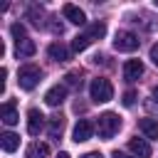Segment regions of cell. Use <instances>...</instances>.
I'll use <instances>...</instances> for the list:
<instances>
[{"instance_id":"cell-23","label":"cell","mask_w":158,"mask_h":158,"mask_svg":"<svg viewBox=\"0 0 158 158\" xmlns=\"http://www.w3.org/2000/svg\"><path fill=\"white\" fill-rule=\"evenodd\" d=\"M151 59H153V64L158 67V42H156V44L151 47Z\"/></svg>"},{"instance_id":"cell-24","label":"cell","mask_w":158,"mask_h":158,"mask_svg":"<svg viewBox=\"0 0 158 158\" xmlns=\"http://www.w3.org/2000/svg\"><path fill=\"white\" fill-rule=\"evenodd\" d=\"M67 81H69V84H79V74H77V72H69V74H67Z\"/></svg>"},{"instance_id":"cell-26","label":"cell","mask_w":158,"mask_h":158,"mask_svg":"<svg viewBox=\"0 0 158 158\" xmlns=\"http://www.w3.org/2000/svg\"><path fill=\"white\" fill-rule=\"evenodd\" d=\"M114 158H133V156H128V153H121V151H114Z\"/></svg>"},{"instance_id":"cell-20","label":"cell","mask_w":158,"mask_h":158,"mask_svg":"<svg viewBox=\"0 0 158 158\" xmlns=\"http://www.w3.org/2000/svg\"><path fill=\"white\" fill-rule=\"evenodd\" d=\"M10 32H12L15 42H20V40H25V37H27V32H25V27H22L20 22H12V25H10Z\"/></svg>"},{"instance_id":"cell-11","label":"cell","mask_w":158,"mask_h":158,"mask_svg":"<svg viewBox=\"0 0 158 158\" xmlns=\"http://www.w3.org/2000/svg\"><path fill=\"white\" fill-rule=\"evenodd\" d=\"M47 54H49L54 62H67V59H69V49H67L62 42H52V44L47 47Z\"/></svg>"},{"instance_id":"cell-19","label":"cell","mask_w":158,"mask_h":158,"mask_svg":"<svg viewBox=\"0 0 158 158\" xmlns=\"http://www.w3.org/2000/svg\"><path fill=\"white\" fill-rule=\"evenodd\" d=\"M84 35H89L91 40H94V37H104V35H106V25H104V22H94V25H89V30H86Z\"/></svg>"},{"instance_id":"cell-13","label":"cell","mask_w":158,"mask_h":158,"mask_svg":"<svg viewBox=\"0 0 158 158\" xmlns=\"http://www.w3.org/2000/svg\"><path fill=\"white\" fill-rule=\"evenodd\" d=\"M0 146H2L5 153H12V151H17V146H20V136L12 133V131H5V133L0 136Z\"/></svg>"},{"instance_id":"cell-25","label":"cell","mask_w":158,"mask_h":158,"mask_svg":"<svg viewBox=\"0 0 158 158\" xmlns=\"http://www.w3.org/2000/svg\"><path fill=\"white\" fill-rule=\"evenodd\" d=\"M81 158H104V156H101L99 151H89V153H84Z\"/></svg>"},{"instance_id":"cell-17","label":"cell","mask_w":158,"mask_h":158,"mask_svg":"<svg viewBox=\"0 0 158 158\" xmlns=\"http://www.w3.org/2000/svg\"><path fill=\"white\" fill-rule=\"evenodd\" d=\"M89 44H91V37H89V35H77V37L72 40V49H74V52H84Z\"/></svg>"},{"instance_id":"cell-3","label":"cell","mask_w":158,"mask_h":158,"mask_svg":"<svg viewBox=\"0 0 158 158\" xmlns=\"http://www.w3.org/2000/svg\"><path fill=\"white\" fill-rule=\"evenodd\" d=\"M40 77H42L40 67H35V64H25V67H20V72H17V84H20V89L32 91V89L40 84Z\"/></svg>"},{"instance_id":"cell-2","label":"cell","mask_w":158,"mask_h":158,"mask_svg":"<svg viewBox=\"0 0 158 158\" xmlns=\"http://www.w3.org/2000/svg\"><path fill=\"white\" fill-rule=\"evenodd\" d=\"M89 96L96 101V104H106V101H111L114 99V86H111V81L109 79H91V84H89Z\"/></svg>"},{"instance_id":"cell-21","label":"cell","mask_w":158,"mask_h":158,"mask_svg":"<svg viewBox=\"0 0 158 158\" xmlns=\"http://www.w3.org/2000/svg\"><path fill=\"white\" fill-rule=\"evenodd\" d=\"M27 17H30V20H32V22H35L37 27L42 25V12H40L37 7H27Z\"/></svg>"},{"instance_id":"cell-9","label":"cell","mask_w":158,"mask_h":158,"mask_svg":"<svg viewBox=\"0 0 158 158\" xmlns=\"http://www.w3.org/2000/svg\"><path fill=\"white\" fill-rule=\"evenodd\" d=\"M141 74H143L141 59H128V62L123 64V79H126V81H136Z\"/></svg>"},{"instance_id":"cell-10","label":"cell","mask_w":158,"mask_h":158,"mask_svg":"<svg viewBox=\"0 0 158 158\" xmlns=\"http://www.w3.org/2000/svg\"><path fill=\"white\" fill-rule=\"evenodd\" d=\"M128 148H131V153H133L136 158H151V146H148V141H143V138H131V141H128Z\"/></svg>"},{"instance_id":"cell-18","label":"cell","mask_w":158,"mask_h":158,"mask_svg":"<svg viewBox=\"0 0 158 158\" xmlns=\"http://www.w3.org/2000/svg\"><path fill=\"white\" fill-rule=\"evenodd\" d=\"M62 128H64V118H62V116H54V118L49 121V136H52V138H59Z\"/></svg>"},{"instance_id":"cell-7","label":"cell","mask_w":158,"mask_h":158,"mask_svg":"<svg viewBox=\"0 0 158 158\" xmlns=\"http://www.w3.org/2000/svg\"><path fill=\"white\" fill-rule=\"evenodd\" d=\"M42 126H44L42 111H40V109H30V111H27V131H30L32 136H37V133L42 131Z\"/></svg>"},{"instance_id":"cell-28","label":"cell","mask_w":158,"mask_h":158,"mask_svg":"<svg viewBox=\"0 0 158 158\" xmlns=\"http://www.w3.org/2000/svg\"><path fill=\"white\" fill-rule=\"evenodd\" d=\"M153 99L158 101V86H153Z\"/></svg>"},{"instance_id":"cell-29","label":"cell","mask_w":158,"mask_h":158,"mask_svg":"<svg viewBox=\"0 0 158 158\" xmlns=\"http://www.w3.org/2000/svg\"><path fill=\"white\" fill-rule=\"evenodd\" d=\"M156 7H158V0H156Z\"/></svg>"},{"instance_id":"cell-1","label":"cell","mask_w":158,"mask_h":158,"mask_svg":"<svg viewBox=\"0 0 158 158\" xmlns=\"http://www.w3.org/2000/svg\"><path fill=\"white\" fill-rule=\"evenodd\" d=\"M118 128H121V118H118V114H114V111L101 114V116H99V121H96L99 138H104V141L114 138V136L118 133Z\"/></svg>"},{"instance_id":"cell-16","label":"cell","mask_w":158,"mask_h":158,"mask_svg":"<svg viewBox=\"0 0 158 158\" xmlns=\"http://www.w3.org/2000/svg\"><path fill=\"white\" fill-rule=\"evenodd\" d=\"M20 54H22V57H32V54H35V42H32L30 37H25V40L17 42V57H20Z\"/></svg>"},{"instance_id":"cell-6","label":"cell","mask_w":158,"mask_h":158,"mask_svg":"<svg viewBox=\"0 0 158 158\" xmlns=\"http://www.w3.org/2000/svg\"><path fill=\"white\" fill-rule=\"evenodd\" d=\"M64 99H67V86H64V84H54V86L44 94V104H47V106H59Z\"/></svg>"},{"instance_id":"cell-12","label":"cell","mask_w":158,"mask_h":158,"mask_svg":"<svg viewBox=\"0 0 158 158\" xmlns=\"http://www.w3.org/2000/svg\"><path fill=\"white\" fill-rule=\"evenodd\" d=\"M0 116H2V123H5V126H15V123L20 121L17 109H15L12 101H5V104H2V114H0Z\"/></svg>"},{"instance_id":"cell-14","label":"cell","mask_w":158,"mask_h":158,"mask_svg":"<svg viewBox=\"0 0 158 158\" xmlns=\"http://www.w3.org/2000/svg\"><path fill=\"white\" fill-rule=\"evenodd\" d=\"M49 156V146L47 143H30L27 146V153H25V158H47Z\"/></svg>"},{"instance_id":"cell-15","label":"cell","mask_w":158,"mask_h":158,"mask_svg":"<svg viewBox=\"0 0 158 158\" xmlns=\"http://www.w3.org/2000/svg\"><path fill=\"white\" fill-rule=\"evenodd\" d=\"M141 131L148 136V138H158V121L156 118H141Z\"/></svg>"},{"instance_id":"cell-5","label":"cell","mask_w":158,"mask_h":158,"mask_svg":"<svg viewBox=\"0 0 158 158\" xmlns=\"http://www.w3.org/2000/svg\"><path fill=\"white\" fill-rule=\"evenodd\" d=\"M91 133H94V126H91V121L81 118V121H77V126H74V131H72V141H77V143H84V141H89V138H91Z\"/></svg>"},{"instance_id":"cell-8","label":"cell","mask_w":158,"mask_h":158,"mask_svg":"<svg viewBox=\"0 0 158 158\" xmlns=\"http://www.w3.org/2000/svg\"><path fill=\"white\" fill-rule=\"evenodd\" d=\"M62 15H64L69 22H74V25H84V22H86L84 10H79V7H77V5H72V2H67V5L62 7Z\"/></svg>"},{"instance_id":"cell-27","label":"cell","mask_w":158,"mask_h":158,"mask_svg":"<svg viewBox=\"0 0 158 158\" xmlns=\"http://www.w3.org/2000/svg\"><path fill=\"white\" fill-rule=\"evenodd\" d=\"M57 158H72V156H69V153H64V151H62V153H59V156H57Z\"/></svg>"},{"instance_id":"cell-22","label":"cell","mask_w":158,"mask_h":158,"mask_svg":"<svg viewBox=\"0 0 158 158\" xmlns=\"http://www.w3.org/2000/svg\"><path fill=\"white\" fill-rule=\"evenodd\" d=\"M121 101H123V106H133V104H136V91H131V89H128V91L123 94V99H121Z\"/></svg>"},{"instance_id":"cell-4","label":"cell","mask_w":158,"mask_h":158,"mask_svg":"<svg viewBox=\"0 0 158 158\" xmlns=\"http://www.w3.org/2000/svg\"><path fill=\"white\" fill-rule=\"evenodd\" d=\"M138 44H141V40L131 30H118L114 35V49L116 52H133V49H138Z\"/></svg>"}]
</instances>
